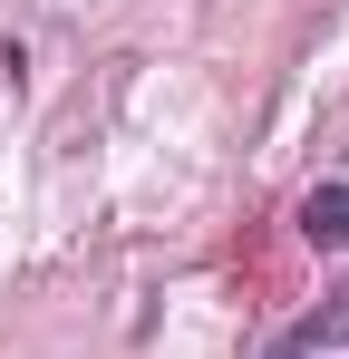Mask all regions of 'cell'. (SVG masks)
<instances>
[{
  "mask_svg": "<svg viewBox=\"0 0 349 359\" xmlns=\"http://www.w3.org/2000/svg\"><path fill=\"white\" fill-rule=\"evenodd\" d=\"M301 233L320 243V252H330V243H349V184H320V194L301 204Z\"/></svg>",
  "mask_w": 349,
  "mask_h": 359,
  "instance_id": "2",
  "label": "cell"
},
{
  "mask_svg": "<svg viewBox=\"0 0 349 359\" xmlns=\"http://www.w3.org/2000/svg\"><path fill=\"white\" fill-rule=\"evenodd\" d=\"M262 359H349V292H330L310 320H291Z\"/></svg>",
  "mask_w": 349,
  "mask_h": 359,
  "instance_id": "1",
  "label": "cell"
}]
</instances>
